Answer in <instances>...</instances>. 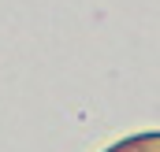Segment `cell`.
<instances>
[{
  "label": "cell",
  "instance_id": "1",
  "mask_svg": "<svg viewBox=\"0 0 160 152\" xmlns=\"http://www.w3.org/2000/svg\"><path fill=\"white\" fill-rule=\"evenodd\" d=\"M104 152H160V134H138V137H127Z\"/></svg>",
  "mask_w": 160,
  "mask_h": 152
}]
</instances>
